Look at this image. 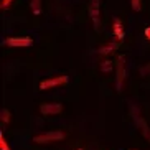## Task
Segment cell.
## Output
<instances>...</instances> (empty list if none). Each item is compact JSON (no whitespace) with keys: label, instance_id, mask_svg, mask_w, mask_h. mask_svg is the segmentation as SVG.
I'll return each mask as SVG.
<instances>
[{"label":"cell","instance_id":"cell-3","mask_svg":"<svg viewBox=\"0 0 150 150\" xmlns=\"http://www.w3.org/2000/svg\"><path fill=\"white\" fill-rule=\"evenodd\" d=\"M4 45H8V46H15V48H27L33 45V40L30 36H12V38H7V40L2 41Z\"/></svg>","mask_w":150,"mask_h":150},{"label":"cell","instance_id":"cell-6","mask_svg":"<svg viewBox=\"0 0 150 150\" xmlns=\"http://www.w3.org/2000/svg\"><path fill=\"white\" fill-rule=\"evenodd\" d=\"M124 76H125V71H124V56L120 54L119 61H117V91H120V86H122Z\"/></svg>","mask_w":150,"mask_h":150},{"label":"cell","instance_id":"cell-7","mask_svg":"<svg viewBox=\"0 0 150 150\" xmlns=\"http://www.w3.org/2000/svg\"><path fill=\"white\" fill-rule=\"evenodd\" d=\"M89 15H91V20H93V25H94V30H99V27H101V18H99V8H94V7H91L89 8Z\"/></svg>","mask_w":150,"mask_h":150},{"label":"cell","instance_id":"cell-8","mask_svg":"<svg viewBox=\"0 0 150 150\" xmlns=\"http://www.w3.org/2000/svg\"><path fill=\"white\" fill-rule=\"evenodd\" d=\"M117 46H119V43L115 41V43H109V45H106V46H101L97 51H99V54H109V53H112L114 50H117Z\"/></svg>","mask_w":150,"mask_h":150},{"label":"cell","instance_id":"cell-12","mask_svg":"<svg viewBox=\"0 0 150 150\" xmlns=\"http://www.w3.org/2000/svg\"><path fill=\"white\" fill-rule=\"evenodd\" d=\"M130 5H132V10H134V12H140V10H142L140 0H130Z\"/></svg>","mask_w":150,"mask_h":150},{"label":"cell","instance_id":"cell-17","mask_svg":"<svg viewBox=\"0 0 150 150\" xmlns=\"http://www.w3.org/2000/svg\"><path fill=\"white\" fill-rule=\"evenodd\" d=\"M76 150H84V149H76Z\"/></svg>","mask_w":150,"mask_h":150},{"label":"cell","instance_id":"cell-14","mask_svg":"<svg viewBox=\"0 0 150 150\" xmlns=\"http://www.w3.org/2000/svg\"><path fill=\"white\" fill-rule=\"evenodd\" d=\"M10 4H12V0H2V2H0V7H2V8H7Z\"/></svg>","mask_w":150,"mask_h":150},{"label":"cell","instance_id":"cell-1","mask_svg":"<svg viewBox=\"0 0 150 150\" xmlns=\"http://www.w3.org/2000/svg\"><path fill=\"white\" fill-rule=\"evenodd\" d=\"M66 135L61 130H51V132H45V134H40V135H35L33 137V142L35 144H50V142H59Z\"/></svg>","mask_w":150,"mask_h":150},{"label":"cell","instance_id":"cell-9","mask_svg":"<svg viewBox=\"0 0 150 150\" xmlns=\"http://www.w3.org/2000/svg\"><path fill=\"white\" fill-rule=\"evenodd\" d=\"M31 10L35 15L41 13V0H31Z\"/></svg>","mask_w":150,"mask_h":150},{"label":"cell","instance_id":"cell-15","mask_svg":"<svg viewBox=\"0 0 150 150\" xmlns=\"http://www.w3.org/2000/svg\"><path fill=\"white\" fill-rule=\"evenodd\" d=\"M99 4H101V0H93V5H91V7H94V8H99Z\"/></svg>","mask_w":150,"mask_h":150},{"label":"cell","instance_id":"cell-13","mask_svg":"<svg viewBox=\"0 0 150 150\" xmlns=\"http://www.w3.org/2000/svg\"><path fill=\"white\" fill-rule=\"evenodd\" d=\"M2 122H10V112L7 109H2Z\"/></svg>","mask_w":150,"mask_h":150},{"label":"cell","instance_id":"cell-11","mask_svg":"<svg viewBox=\"0 0 150 150\" xmlns=\"http://www.w3.org/2000/svg\"><path fill=\"white\" fill-rule=\"evenodd\" d=\"M0 150H10L8 144H7V140H5L4 132H0Z\"/></svg>","mask_w":150,"mask_h":150},{"label":"cell","instance_id":"cell-2","mask_svg":"<svg viewBox=\"0 0 150 150\" xmlns=\"http://www.w3.org/2000/svg\"><path fill=\"white\" fill-rule=\"evenodd\" d=\"M69 83V78L68 76H54V78H48L40 83V89L41 91H46V89L56 88V86H63V84Z\"/></svg>","mask_w":150,"mask_h":150},{"label":"cell","instance_id":"cell-10","mask_svg":"<svg viewBox=\"0 0 150 150\" xmlns=\"http://www.w3.org/2000/svg\"><path fill=\"white\" fill-rule=\"evenodd\" d=\"M112 69H114V63L109 61V59H106V61L101 64V71H102V73H110Z\"/></svg>","mask_w":150,"mask_h":150},{"label":"cell","instance_id":"cell-5","mask_svg":"<svg viewBox=\"0 0 150 150\" xmlns=\"http://www.w3.org/2000/svg\"><path fill=\"white\" fill-rule=\"evenodd\" d=\"M112 33H114L115 40L120 41L124 40V36H125V33H124V28H122V23H120V20L117 17L114 18V25H112Z\"/></svg>","mask_w":150,"mask_h":150},{"label":"cell","instance_id":"cell-16","mask_svg":"<svg viewBox=\"0 0 150 150\" xmlns=\"http://www.w3.org/2000/svg\"><path fill=\"white\" fill-rule=\"evenodd\" d=\"M144 33H145V38H147V40H150V27L145 28V31H144Z\"/></svg>","mask_w":150,"mask_h":150},{"label":"cell","instance_id":"cell-4","mask_svg":"<svg viewBox=\"0 0 150 150\" xmlns=\"http://www.w3.org/2000/svg\"><path fill=\"white\" fill-rule=\"evenodd\" d=\"M63 110V104L59 102H46L40 107V112L43 115H56Z\"/></svg>","mask_w":150,"mask_h":150}]
</instances>
